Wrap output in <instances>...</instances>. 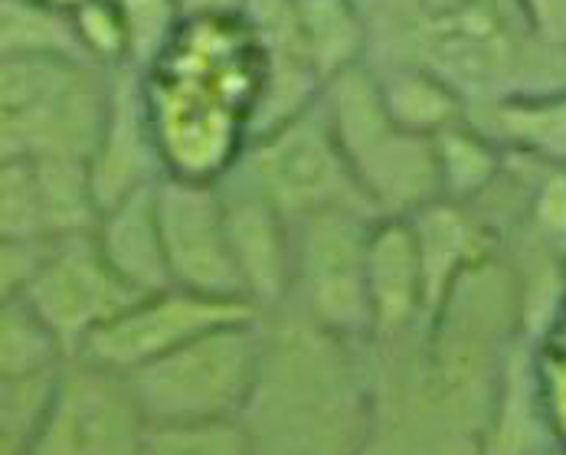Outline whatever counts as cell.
<instances>
[{
    "instance_id": "11",
    "label": "cell",
    "mask_w": 566,
    "mask_h": 455,
    "mask_svg": "<svg viewBox=\"0 0 566 455\" xmlns=\"http://www.w3.org/2000/svg\"><path fill=\"white\" fill-rule=\"evenodd\" d=\"M53 331L80 354L85 341L118 318L138 296L108 266L92 232L53 239L46 259L20 296Z\"/></svg>"
},
{
    "instance_id": "9",
    "label": "cell",
    "mask_w": 566,
    "mask_h": 455,
    "mask_svg": "<svg viewBox=\"0 0 566 455\" xmlns=\"http://www.w3.org/2000/svg\"><path fill=\"white\" fill-rule=\"evenodd\" d=\"M148 430L132 380L73 354L27 455H145Z\"/></svg>"
},
{
    "instance_id": "15",
    "label": "cell",
    "mask_w": 566,
    "mask_h": 455,
    "mask_svg": "<svg viewBox=\"0 0 566 455\" xmlns=\"http://www.w3.org/2000/svg\"><path fill=\"white\" fill-rule=\"evenodd\" d=\"M370 344L390 348L429 324V289L406 217H380L367 246Z\"/></svg>"
},
{
    "instance_id": "25",
    "label": "cell",
    "mask_w": 566,
    "mask_h": 455,
    "mask_svg": "<svg viewBox=\"0 0 566 455\" xmlns=\"http://www.w3.org/2000/svg\"><path fill=\"white\" fill-rule=\"evenodd\" d=\"M63 368L53 374H36V378L0 380V455L30 453L53 406L56 380L63 374Z\"/></svg>"
},
{
    "instance_id": "13",
    "label": "cell",
    "mask_w": 566,
    "mask_h": 455,
    "mask_svg": "<svg viewBox=\"0 0 566 455\" xmlns=\"http://www.w3.org/2000/svg\"><path fill=\"white\" fill-rule=\"evenodd\" d=\"M167 177L155 122L148 112L145 85L138 70H115L112 76V105L88 157V180L98 204V214L158 187Z\"/></svg>"
},
{
    "instance_id": "18",
    "label": "cell",
    "mask_w": 566,
    "mask_h": 455,
    "mask_svg": "<svg viewBox=\"0 0 566 455\" xmlns=\"http://www.w3.org/2000/svg\"><path fill=\"white\" fill-rule=\"evenodd\" d=\"M92 236L102 256L108 259V266L122 276V282L135 296H155L164 289H174L161 217H158V187H148L102 210Z\"/></svg>"
},
{
    "instance_id": "10",
    "label": "cell",
    "mask_w": 566,
    "mask_h": 455,
    "mask_svg": "<svg viewBox=\"0 0 566 455\" xmlns=\"http://www.w3.org/2000/svg\"><path fill=\"white\" fill-rule=\"evenodd\" d=\"M158 217L174 289L207 299L245 302L233 266L220 180L164 177L158 184Z\"/></svg>"
},
{
    "instance_id": "27",
    "label": "cell",
    "mask_w": 566,
    "mask_h": 455,
    "mask_svg": "<svg viewBox=\"0 0 566 455\" xmlns=\"http://www.w3.org/2000/svg\"><path fill=\"white\" fill-rule=\"evenodd\" d=\"M0 239H50L33 161L0 157Z\"/></svg>"
},
{
    "instance_id": "29",
    "label": "cell",
    "mask_w": 566,
    "mask_h": 455,
    "mask_svg": "<svg viewBox=\"0 0 566 455\" xmlns=\"http://www.w3.org/2000/svg\"><path fill=\"white\" fill-rule=\"evenodd\" d=\"M73 23H76L82 53L88 63L102 70H128L132 46H128V27H125L118 0L85 3L80 13H73Z\"/></svg>"
},
{
    "instance_id": "12",
    "label": "cell",
    "mask_w": 566,
    "mask_h": 455,
    "mask_svg": "<svg viewBox=\"0 0 566 455\" xmlns=\"http://www.w3.org/2000/svg\"><path fill=\"white\" fill-rule=\"evenodd\" d=\"M252 314L259 311L245 302L207 299L184 289H164L155 296H138L118 318H112L98 334L85 341L80 358L132 378L135 371L190 344L193 338L227 321H240Z\"/></svg>"
},
{
    "instance_id": "8",
    "label": "cell",
    "mask_w": 566,
    "mask_h": 455,
    "mask_svg": "<svg viewBox=\"0 0 566 455\" xmlns=\"http://www.w3.org/2000/svg\"><path fill=\"white\" fill-rule=\"evenodd\" d=\"M380 217L354 207L312 214L295 227L292 299L315 324L337 338L370 344L367 246Z\"/></svg>"
},
{
    "instance_id": "35",
    "label": "cell",
    "mask_w": 566,
    "mask_h": 455,
    "mask_svg": "<svg viewBox=\"0 0 566 455\" xmlns=\"http://www.w3.org/2000/svg\"><path fill=\"white\" fill-rule=\"evenodd\" d=\"M43 3H50L53 10H63V13H70V17H73V13H80L82 7H85V3H92V0H43Z\"/></svg>"
},
{
    "instance_id": "33",
    "label": "cell",
    "mask_w": 566,
    "mask_h": 455,
    "mask_svg": "<svg viewBox=\"0 0 566 455\" xmlns=\"http://www.w3.org/2000/svg\"><path fill=\"white\" fill-rule=\"evenodd\" d=\"M531 23L554 46H566V0H521Z\"/></svg>"
},
{
    "instance_id": "17",
    "label": "cell",
    "mask_w": 566,
    "mask_h": 455,
    "mask_svg": "<svg viewBox=\"0 0 566 455\" xmlns=\"http://www.w3.org/2000/svg\"><path fill=\"white\" fill-rule=\"evenodd\" d=\"M557 440L547 420L541 383L534 371L531 338H521L494 386L479 436V455H554Z\"/></svg>"
},
{
    "instance_id": "2",
    "label": "cell",
    "mask_w": 566,
    "mask_h": 455,
    "mask_svg": "<svg viewBox=\"0 0 566 455\" xmlns=\"http://www.w3.org/2000/svg\"><path fill=\"white\" fill-rule=\"evenodd\" d=\"M262 364L243 413L255 455H364L377 430L370 344L315 324L292 302L259 314Z\"/></svg>"
},
{
    "instance_id": "19",
    "label": "cell",
    "mask_w": 566,
    "mask_h": 455,
    "mask_svg": "<svg viewBox=\"0 0 566 455\" xmlns=\"http://www.w3.org/2000/svg\"><path fill=\"white\" fill-rule=\"evenodd\" d=\"M469 118L507 152L566 167V89L469 112Z\"/></svg>"
},
{
    "instance_id": "31",
    "label": "cell",
    "mask_w": 566,
    "mask_h": 455,
    "mask_svg": "<svg viewBox=\"0 0 566 455\" xmlns=\"http://www.w3.org/2000/svg\"><path fill=\"white\" fill-rule=\"evenodd\" d=\"M524 224L537 239L566 256V167L541 161L531 180Z\"/></svg>"
},
{
    "instance_id": "16",
    "label": "cell",
    "mask_w": 566,
    "mask_h": 455,
    "mask_svg": "<svg viewBox=\"0 0 566 455\" xmlns=\"http://www.w3.org/2000/svg\"><path fill=\"white\" fill-rule=\"evenodd\" d=\"M406 220L419 249V262L429 289V318H432L439 304L452 296V289L475 266H482L497 252V236L488 229L475 207L442 197Z\"/></svg>"
},
{
    "instance_id": "21",
    "label": "cell",
    "mask_w": 566,
    "mask_h": 455,
    "mask_svg": "<svg viewBox=\"0 0 566 455\" xmlns=\"http://www.w3.org/2000/svg\"><path fill=\"white\" fill-rule=\"evenodd\" d=\"M432 154L442 200H455L465 207H475L485 194H491L507 167V148L497 145L472 118L432 138Z\"/></svg>"
},
{
    "instance_id": "22",
    "label": "cell",
    "mask_w": 566,
    "mask_h": 455,
    "mask_svg": "<svg viewBox=\"0 0 566 455\" xmlns=\"http://www.w3.org/2000/svg\"><path fill=\"white\" fill-rule=\"evenodd\" d=\"M302 37L324 82L367 66L370 33L360 0H298Z\"/></svg>"
},
{
    "instance_id": "36",
    "label": "cell",
    "mask_w": 566,
    "mask_h": 455,
    "mask_svg": "<svg viewBox=\"0 0 566 455\" xmlns=\"http://www.w3.org/2000/svg\"><path fill=\"white\" fill-rule=\"evenodd\" d=\"M554 455H566V449H557V453H554Z\"/></svg>"
},
{
    "instance_id": "1",
    "label": "cell",
    "mask_w": 566,
    "mask_h": 455,
    "mask_svg": "<svg viewBox=\"0 0 566 455\" xmlns=\"http://www.w3.org/2000/svg\"><path fill=\"white\" fill-rule=\"evenodd\" d=\"M367 66H419L469 112L566 89V46L537 33L521 0H360Z\"/></svg>"
},
{
    "instance_id": "7",
    "label": "cell",
    "mask_w": 566,
    "mask_h": 455,
    "mask_svg": "<svg viewBox=\"0 0 566 455\" xmlns=\"http://www.w3.org/2000/svg\"><path fill=\"white\" fill-rule=\"evenodd\" d=\"M230 174L272 200L292 224L340 207L374 214L334 142L322 102L295 122L252 138Z\"/></svg>"
},
{
    "instance_id": "32",
    "label": "cell",
    "mask_w": 566,
    "mask_h": 455,
    "mask_svg": "<svg viewBox=\"0 0 566 455\" xmlns=\"http://www.w3.org/2000/svg\"><path fill=\"white\" fill-rule=\"evenodd\" d=\"M53 239H0V302L20 299L40 272Z\"/></svg>"
},
{
    "instance_id": "34",
    "label": "cell",
    "mask_w": 566,
    "mask_h": 455,
    "mask_svg": "<svg viewBox=\"0 0 566 455\" xmlns=\"http://www.w3.org/2000/svg\"><path fill=\"white\" fill-rule=\"evenodd\" d=\"M184 23L200 20H243L245 0H177Z\"/></svg>"
},
{
    "instance_id": "28",
    "label": "cell",
    "mask_w": 566,
    "mask_h": 455,
    "mask_svg": "<svg viewBox=\"0 0 566 455\" xmlns=\"http://www.w3.org/2000/svg\"><path fill=\"white\" fill-rule=\"evenodd\" d=\"M118 7L128 27V46H132L128 70L145 73L177 40L180 23H184L180 7L177 0H118Z\"/></svg>"
},
{
    "instance_id": "5",
    "label": "cell",
    "mask_w": 566,
    "mask_h": 455,
    "mask_svg": "<svg viewBox=\"0 0 566 455\" xmlns=\"http://www.w3.org/2000/svg\"><path fill=\"white\" fill-rule=\"evenodd\" d=\"M322 112L357 190L377 217H412L442 197L432 142L390 118L370 66L331 79Z\"/></svg>"
},
{
    "instance_id": "20",
    "label": "cell",
    "mask_w": 566,
    "mask_h": 455,
    "mask_svg": "<svg viewBox=\"0 0 566 455\" xmlns=\"http://www.w3.org/2000/svg\"><path fill=\"white\" fill-rule=\"evenodd\" d=\"M374 70V66H370ZM380 99L397 125L419 138H439L446 128L469 118V102L436 73L419 66H380L374 70Z\"/></svg>"
},
{
    "instance_id": "24",
    "label": "cell",
    "mask_w": 566,
    "mask_h": 455,
    "mask_svg": "<svg viewBox=\"0 0 566 455\" xmlns=\"http://www.w3.org/2000/svg\"><path fill=\"white\" fill-rule=\"evenodd\" d=\"M70 358L73 351L23 299L0 302V380L53 374Z\"/></svg>"
},
{
    "instance_id": "26",
    "label": "cell",
    "mask_w": 566,
    "mask_h": 455,
    "mask_svg": "<svg viewBox=\"0 0 566 455\" xmlns=\"http://www.w3.org/2000/svg\"><path fill=\"white\" fill-rule=\"evenodd\" d=\"M145 455H255V449L243 420H223L151 426Z\"/></svg>"
},
{
    "instance_id": "23",
    "label": "cell",
    "mask_w": 566,
    "mask_h": 455,
    "mask_svg": "<svg viewBox=\"0 0 566 455\" xmlns=\"http://www.w3.org/2000/svg\"><path fill=\"white\" fill-rule=\"evenodd\" d=\"M0 60H85V53L70 13L43 0H0Z\"/></svg>"
},
{
    "instance_id": "3",
    "label": "cell",
    "mask_w": 566,
    "mask_h": 455,
    "mask_svg": "<svg viewBox=\"0 0 566 455\" xmlns=\"http://www.w3.org/2000/svg\"><path fill=\"white\" fill-rule=\"evenodd\" d=\"M167 177L223 180L252 142L265 63L243 20L180 23L142 73Z\"/></svg>"
},
{
    "instance_id": "6",
    "label": "cell",
    "mask_w": 566,
    "mask_h": 455,
    "mask_svg": "<svg viewBox=\"0 0 566 455\" xmlns=\"http://www.w3.org/2000/svg\"><path fill=\"white\" fill-rule=\"evenodd\" d=\"M262 364L259 314L227 321L132 374L151 426L243 420Z\"/></svg>"
},
{
    "instance_id": "30",
    "label": "cell",
    "mask_w": 566,
    "mask_h": 455,
    "mask_svg": "<svg viewBox=\"0 0 566 455\" xmlns=\"http://www.w3.org/2000/svg\"><path fill=\"white\" fill-rule=\"evenodd\" d=\"M531 348L557 449H566V304L554 318V324L537 341H531Z\"/></svg>"
},
{
    "instance_id": "4",
    "label": "cell",
    "mask_w": 566,
    "mask_h": 455,
    "mask_svg": "<svg viewBox=\"0 0 566 455\" xmlns=\"http://www.w3.org/2000/svg\"><path fill=\"white\" fill-rule=\"evenodd\" d=\"M112 76L85 60H0V157L88 164Z\"/></svg>"
},
{
    "instance_id": "14",
    "label": "cell",
    "mask_w": 566,
    "mask_h": 455,
    "mask_svg": "<svg viewBox=\"0 0 566 455\" xmlns=\"http://www.w3.org/2000/svg\"><path fill=\"white\" fill-rule=\"evenodd\" d=\"M227 200V229L233 266L245 304L259 314L292 299L295 276V227L255 187L227 174L220 180Z\"/></svg>"
}]
</instances>
